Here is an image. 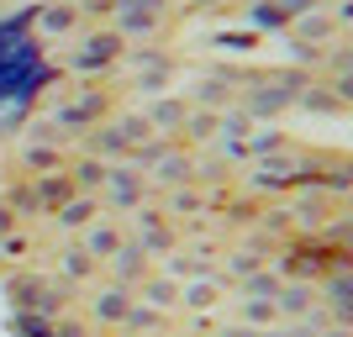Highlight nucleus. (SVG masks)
Returning a JSON list of instances; mask_svg holds the SVG:
<instances>
[{"label":"nucleus","mask_w":353,"mask_h":337,"mask_svg":"<svg viewBox=\"0 0 353 337\" xmlns=\"http://www.w3.org/2000/svg\"><path fill=\"white\" fill-rule=\"evenodd\" d=\"M105 174H111V169H101V163H95V159H79V163H74V185H79V190H101V185H105Z\"/></svg>","instance_id":"nucleus-8"},{"label":"nucleus","mask_w":353,"mask_h":337,"mask_svg":"<svg viewBox=\"0 0 353 337\" xmlns=\"http://www.w3.org/2000/svg\"><path fill=\"white\" fill-rule=\"evenodd\" d=\"M6 295H11V306L16 311H32V316H48V322H53V316H59L63 311V300H69V295L63 290H48L43 279H11V285H6Z\"/></svg>","instance_id":"nucleus-1"},{"label":"nucleus","mask_w":353,"mask_h":337,"mask_svg":"<svg viewBox=\"0 0 353 337\" xmlns=\"http://www.w3.org/2000/svg\"><path fill=\"white\" fill-rule=\"evenodd\" d=\"M11 227H16V211H11V205H0V237H11Z\"/></svg>","instance_id":"nucleus-12"},{"label":"nucleus","mask_w":353,"mask_h":337,"mask_svg":"<svg viewBox=\"0 0 353 337\" xmlns=\"http://www.w3.org/2000/svg\"><path fill=\"white\" fill-rule=\"evenodd\" d=\"M6 205H11L16 216H37V185H16V190L6 195Z\"/></svg>","instance_id":"nucleus-9"},{"label":"nucleus","mask_w":353,"mask_h":337,"mask_svg":"<svg viewBox=\"0 0 353 337\" xmlns=\"http://www.w3.org/2000/svg\"><path fill=\"white\" fill-rule=\"evenodd\" d=\"M105 190H111V201H117V205H137V201H143L137 174H121V169H111V174H105Z\"/></svg>","instance_id":"nucleus-4"},{"label":"nucleus","mask_w":353,"mask_h":337,"mask_svg":"<svg viewBox=\"0 0 353 337\" xmlns=\"http://www.w3.org/2000/svg\"><path fill=\"white\" fill-rule=\"evenodd\" d=\"M127 311H132V295L121 290V285H111V290H101V295H90V316H95V322H105V327L127 322Z\"/></svg>","instance_id":"nucleus-2"},{"label":"nucleus","mask_w":353,"mask_h":337,"mask_svg":"<svg viewBox=\"0 0 353 337\" xmlns=\"http://www.w3.org/2000/svg\"><path fill=\"white\" fill-rule=\"evenodd\" d=\"M11 332L16 337H53V322H48V316H32V311H11Z\"/></svg>","instance_id":"nucleus-7"},{"label":"nucleus","mask_w":353,"mask_h":337,"mask_svg":"<svg viewBox=\"0 0 353 337\" xmlns=\"http://www.w3.org/2000/svg\"><path fill=\"white\" fill-rule=\"evenodd\" d=\"M79 248H85L90 258H111V253L121 248V237L111 232V227H90V232H85V243H79Z\"/></svg>","instance_id":"nucleus-5"},{"label":"nucleus","mask_w":353,"mask_h":337,"mask_svg":"<svg viewBox=\"0 0 353 337\" xmlns=\"http://www.w3.org/2000/svg\"><path fill=\"white\" fill-rule=\"evenodd\" d=\"M111 264H117L121 279H143V253H137V248H117V253H111Z\"/></svg>","instance_id":"nucleus-11"},{"label":"nucleus","mask_w":353,"mask_h":337,"mask_svg":"<svg viewBox=\"0 0 353 337\" xmlns=\"http://www.w3.org/2000/svg\"><path fill=\"white\" fill-rule=\"evenodd\" d=\"M63 274H69V279H90V274H95V258H90L85 248H69V253H63Z\"/></svg>","instance_id":"nucleus-10"},{"label":"nucleus","mask_w":353,"mask_h":337,"mask_svg":"<svg viewBox=\"0 0 353 337\" xmlns=\"http://www.w3.org/2000/svg\"><path fill=\"white\" fill-rule=\"evenodd\" d=\"M90 221H95V201H90V195H74V201L59 211V227H69V232L74 227H90Z\"/></svg>","instance_id":"nucleus-6"},{"label":"nucleus","mask_w":353,"mask_h":337,"mask_svg":"<svg viewBox=\"0 0 353 337\" xmlns=\"http://www.w3.org/2000/svg\"><path fill=\"white\" fill-rule=\"evenodd\" d=\"M69 201H74V179H63V174H43L37 179V211H53V216H59Z\"/></svg>","instance_id":"nucleus-3"}]
</instances>
